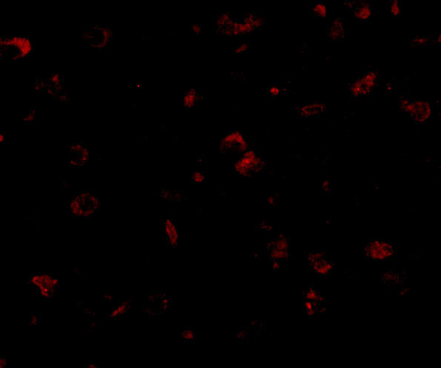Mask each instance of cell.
Here are the masks:
<instances>
[{
  "label": "cell",
  "instance_id": "1",
  "mask_svg": "<svg viewBox=\"0 0 441 368\" xmlns=\"http://www.w3.org/2000/svg\"><path fill=\"white\" fill-rule=\"evenodd\" d=\"M101 208V200L87 190L79 191L67 202L66 208L75 218H88L95 216Z\"/></svg>",
  "mask_w": 441,
  "mask_h": 368
},
{
  "label": "cell",
  "instance_id": "2",
  "mask_svg": "<svg viewBox=\"0 0 441 368\" xmlns=\"http://www.w3.org/2000/svg\"><path fill=\"white\" fill-rule=\"evenodd\" d=\"M28 282L36 289L38 295L44 300L54 298L59 287V280L51 274L40 273L31 275Z\"/></svg>",
  "mask_w": 441,
  "mask_h": 368
},
{
  "label": "cell",
  "instance_id": "3",
  "mask_svg": "<svg viewBox=\"0 0 441 368\" xmlns=\"http://www.w3.org/2000/svg\"><path fill=\"white\" fill-rule=\"evenodd\" d=\"M264 162L254 151H245L234 165L235 171L243 176H254L262 170Z\"/></svg>",
  "mask_w": 441,
  "mask_h": 368
},
{
  "label": "cell",
  "instance_id": "4",
  "mask_svg": "<svg viewBox=\"0 0 441 368\" xmlns=\"http://www.w3.org/2000/svg\"><path fill=\"white\" fill-rule=\"evenodd\" d=\"M400 107L418 123H424L431 117V106L428 102L402 99L400 101Z\"/></svg>",
  "mask_w": 441,
  "mask_h": 368
},
{
  "label": "cell",
  "instance_id": "5",
  "mask_svg": "<svg viewBox=\"0 0 441 368\" xmlns=\"http://www.w3.org/2000/svg\"><path fill=\"white\" fill-rule=\"evenodd\" d=\"M378 82V73L375 70L365 72L361 78L356 79L349 86V91L353 96L370 94Z\"/></svg>",
  "mask_w": 441,
  "mask_h": 368
},
{
  "label": "cell",
  "instance_id": "6",
  "mask_svg": "<svg viewBox=\"0 0 441 368\" xmlns=\"http://www.w3.org/2000/svg\"><path fill=\"white\" fill-rule=\"evenodd\" d=\"M394 247L391 244L381 240H373L363 248V254L374 260H383L390 258L394 253Z\"/></svg>",
  "mask_w": 441,
  "mask_h": 368
},
{
  "label": "cell",
  "instance_id": "7",
  "mask_svg": "<svg viewBox=\"0 0 441 368\" xmlns=\"http://www.w3.org/2000/svg\"><path fill=\"white\" fill-rule=\"evenodd\" d=\"M248 144L245 136L239 131L227 133L221 141L220 150L223 153H243L248 149Z\"/></svg>",
  "mask_w": 441,
  "mask_h": 368
},
{
  "label": "cell",
  "instance_id": "8",
  "mask_svg": "<svg viewBox=\"0 0 441 368\" xmlns=\"http://www.w3.org/2000/svg\"><path fill=\"white\" fill-rule=\"evenodd\" d=\"M345 8L359 22H368L373 15V8L367 1H346Z\"/></svg>",
  "mask_w": 441,
  "mask_h": 368
},
{
  "label": "cell",
  "instance_id": "9",
  "mask_svg": "<svg viewBox=\"0 0 441 368\" xmlns=\"http://www.w3.org/2000/svg\"><path fill=\"white\" fill-rule=\"evenodd\" d=\"M161 229L166 238L167 243L171 248H175L178 245V229L176 222L174 219L163 220Z\"/></svg>",
  "mask_w": 441,
  "mask_h": 368
},
{
  "label": "cell",
  "instance_id": "10",
  "mask_svg": "<svg viewBox=\"0 0 441 368\" xmlns=\"http://www.w3.org/2000/svg\"><path fill=\"white\" fill-rule=\"evenodd\" d=\"M69 161L71 165H84L88 161V151L82 144H70L69 148Z\"/></svg>",
  "mask_w": 441,
  "mask_h": 368
},
{
  "label": "cell",
  "instance_id": "11",
  "mask_svg": "<svg viewBox=\"0 0 441 368\" xmlns=\"http://www.w3.org/2000/svg\"><path fill=\"white\" fill-rule=\"evenodd\" d=\"M310 266L317 274H327L331 270V265L323 258L321 253H313L309 255Z\"/></svg>",
  "mask_w": 441,
  "mask_h": 368
},
{
  "label": "cell",
  "instance_id": "12",
  "mask_svg": "<svg viewBox=\"0 0 441 368\" xmlns=\"http://www.w3.org/2000/svg\"><path fill=\"white\" fill-rule=\"evenodd\" d=\"M325 105L322 102L306 103L298 109V114L301 117H314L323 112Z\"/></svg>",
  "mask_w": 441,
  "mask_h": 368
},
{
  "label": "cell",
  "instance_id": "13",
  "mask_svg": "<svg viewBox=\"0 0 441 368\" xmlns=\"http://www.w3.org/2000/svg\"><path fill=\"white\" fill-rule=\"evenodd\" d=\"M343 21L341 19H335L327 30L328 38L333 40H340L343 38L344 31L343 28Z\"/></svg>",
  "mask_w": 441,
  "mask_h": 368
},
{
  "label": "cell",
  "instance_id": "14",
  "mask_svg": "<svg viewBox=\"0 0 441 368\" xmlns=\"http://www.w3.org/2000/svg\"><path fill=\"white\" fill-rule=\"evenodd\" d=\"M312 14L316 17H324L326 15V7L323 2H316L312 7Z\"/></svg>",
  "mask_w": 441,
  "mask_h": 368
},
{
  "label": "cell",
  "instance_id": "15",
  "mask_svg": "<svg viewBox=\"0 0 441 368\" xmlns=\"http://www.w3.org/2000/svg\"><path fill=\"white\" fill-rule=\"evenodd\" d=\"M128 308H129V303L128 302H123V303L118 305L116 308H114L113 311L111 312L109 316L112 318L118 317V316L124 314L128 311Z\"/></svg>",
  "mask_w": 441,
  "mask_h": 368
},
{
  "label": "cell",
  "instance_id": "16",
  "mask_svg": "<svg viewBox=\"0 0 441 368\" xmlns=\"http://www.w3.org/2000/svg\"><path fill=\"white\" fill-rule=\"evenodd\" d=\"M389 9L392 16L395 17H400L402 14V7L400 2L397 0H392L389 2Z\"/></svg>",
  "mask_w": 441,
  "mask_h": 368
},
{
  "label": "cell",
  "instance_id": "17",
  "mask_svg": "<svg viewBox=\"0 0 441 368\" xmlns=\"http://www.w3.org/2000/svg\"><path fill=\"white\" fill-rule=\"evenodd\" d=\"M431 42V38L428 36H414L410 39V43L413 46H425Z\"/></svg>",
  "mask_w": 441,
  "mask_h": 368
},
{
  "label": "cell",
  "instance_id": "18",
  "mask_svg": "<svg viewBox=\"0 0 441 368\" xmlns=\"http://www.w3.org/2000/svg\"><path fill=\"white\" fill-rule=\"evenodd\" d=\"M181 337L186 342H192V340L195 339V332L194 329L191 327H187L183 329V330L181 332Z\"/></svg>",
  "mask_w": 441,
  "mask_h": 368
},
{
  "label": "cell",
  "instance_id": "19",
  "mask_svg": "<svg viewBox=\"0 0 441 368\" xmlns=\"http://www.w3.org/2000/svg\"><path fill=\"white\" fill-rule=\"evenodd\" d=\"M196 96L194 94L193 92H190L185 97V105L187 107H193L195 103H196Z\"/></svg>",
  "mask_w": 441,
  "mask_h": 368
},
{
  "label": "cell",
  "instance_id": "20",
  "mask_svg": "<svg viewBox=\"0 0 441 368\" xmlns=\"http://www.w3.org/2000/svg\"><path fill=\"white\" fill-rule=\"evenodd\" d=\"M206 179V176L203 174V173H195L192 175V177H191V180L193 181L194 183H201L203 182L204 180Z\"/></svg>",
  "mask_w": 441,
  "mask_h": 368
},
{
  "label": "cell",
  "instance_id": "21",
  "mask_svg": "<svg viewBox=\"0 0 441 368\" xmlns=\"http://www.w3.org/2000/svg\"><path fill=\"white\" fill-rule=\"evenodd\" d=\"M30 322L31 324H36L38 322V316L33 315L30 317Z\"/></svg>",
  "mask_w": 441,
  "mask_h": 368
},
{
  "label": "cell",
  "instance_id": "22",
  "mask_svg": "<svg viewBox=\"0 0 441 368\" xmlns=\"http://www.w3.org/2000/svg\"><path fill=\"white\" fill-rule=\"evenodd\" d=\"M6 364V359L4 357L0 358V367H4Z\"/></svg>",
  "mask_w": 441,
  "mask_h": 368
}]
</instances>
